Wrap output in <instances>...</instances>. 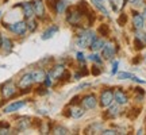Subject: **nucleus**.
<instances>
[{
  "label": "nucleus",
  "instance_id": "nucleus-16",
  "mask_svg": "<svg viewBox=\"0 0 146 135\" xmlns=\"http://www.w3.org/2000/svg\"><path fill=\"white\" fill-rule=\"evenodd\" d=\"M57 31H58V26H50L49 28H47V30H45V31H43V34L41 35V38L43 39V41L50 39V38H52V36L54 35V34H56Z\"/></svg>",
  "mask_w": 146,
  "mask_h": 135
},
{
  "label": "nucleus",
  "instance_id": "nucleus-33",
  "mask_svg": "<svg viewBox=\"0 0 146 135\" xmlns=\"http://www.w3.org/2000/svg\"><path fill=\"white\" fill-rule=\"evenodd\" d=\"M77 61L80 64H84V62H85V58H84V54H83V53H77Z\"/></svg>",
  "mask_w": 146,
  "mask_h": 135
},
{
  "label": "nucleus",
  "instance_id": "nucleus-31",
  "mask_svg": "<svg viewBox=\"0 0 146 135\" xmlns=\"http://www.w3.org/2000/svg\"><path fill=\"white\" fill-rule=\"evenodd\" d=\"M95 1H96V3H95V5L98 7V10H100V11H102V12H103V14H104V15H108V12H107V10H106L104 7H103V5L100 4V3H99V1H98V0H95Z\"/></svg>",
  "mask_w": 146,
  "mask_h": 135
},
{
  "label": "nucleus",
  "instance_id": "nucleus-24",
  "mask_svg": "<svg viewBox=\"0 0 146 135\" xmlns=\"http://www.w3.org/2000/svg\"><path fill=\"white\" fill-rule=\"evenodd\" d=\"M1 46L5 52H11L12 50V41L8 39V38H3V42H1Z\"/></svg>",
  "mask_w": 146,
  "mask_h": 135
},
{
  "label": "nucleus",
  "instance_id": "nucleus-37",
  "mask_svg": "<svg viewBox=\"0 0 146 135\" xmlns=\"http://www.w3.org/2000/svg\"><path fill=\"white\" fill-rule=\"evenodd\" d=\"M1 42H3V38H1V34H0V47H1Z\"/></svg>",
  "mask_w": 146,
  "mask_h": 135
},
{
  "label": "nucleus",
  "instance_id": "nucleus-13",
  "mask_svg": "<svg viewBox=\"0 0 146 135\" xmlns=\"http://www.w3.org/2000/svg\"><path fill=\"white\" fill-rule=\"evenodd\" d=\"M70 112H69V116H72L74 119H78V118H81L84 114H85V111H84V107H77V105H73L72 108L69 109Z\"/></svg>",
  "mask_w": 146,
  "mask_h": 135
},
{
  "label": "nucleus",
  "instance_id": "nucleus-20",
  "mask_svg": "<svg viewBox=\"0 0 146 135\" xmlns=\"http://www.w3.org/2000/svg\"><path fill=\"white\" fill-rule=\"evenodd\" d=\"M30 120L31 119H30L29 116H22V118H19V119H18V128H19V130L27 128V127L30 126V123H31Z\"/></svg>",
  "mask_w": 146,
  "mask_h": 135
},
{
  "label": "nucleus",
  "instance_id": "nucleus-8",
  "mask_svg": "<svg viewBox=\"0 0 146 135\" xmlns=\"http://www.w3.org/2000/svg\"><path fill=\"white\" fill-rule=\"evenodd\" d=\"M115 53H116V47H115V45L112 42L104 43V46H103V58L111 60L115 56Z\"/></svg>",
  "mask_w": 146,
  "mask_h": 135
},
{
  "label": "nucleus",
  "instance_id": "nucleus-5",
  "mask_svg": "<svg viewBox=\"0 0 146 135\" xmlns=\"http://www.w3.org/2000/svg\"><path fill=\"white\" fill-rule=\"evenodd\" d=\"M8 28H10L12 32L18 34V35H23V34L26 32V30H27V23L26 22H22V21L21 22H15V23L10 24Z\"/></svg>",
  "mask_w": 146,
  "mask_h": 135
},
{
  "label": "nucleus",
  "instance_id": "nucleus-35",
  "mask_svg": "<svg viewBox=\"0 0 146 135\" xmlns=\"http://www.w3.org/2000/svg\"><path fill=\"white\" fill-rule=\"evenodd\" d=\"M118 66H119V62H118V61H114V64H112V74H115V73H116Z\"/></svg>",
  "mask_w": 146,
  "mask_h": 135
},
{
  "label": "nucleus",
  "instance_id": "nucleus-3",
  "mask_svg": "<svg viewBox=\"0 0 146 135\" xmlns=\"http://www.w3.org/2000/svg\"><path fill=\"white\" fill-rule=\"evenodd\" d=\"M16 93V85L14 84V81H7V83L1 87V95L4 99H11L14 97Z\"/></svg>",
  "mask_w": 146,
  "mask_h": 135
},
{
  "label": "nucleus",
  "instance_id": "nucleus-9",
  "mask_svg": "<svg viewBox=\"0 0 146 135\" xmlns=\"http://www.w3.org/2000/svg\"><path fill=\"white\" fill-rule=\"evenodd\" d=\"M33 7H34V14L36 16H42L45 15V3H43V0H34L33 1Z\"/></svg>",
  "mask_w": 146,
  "mask_h": 135
},
{
  "label": "nucleus",
  "instance_id": "nucleus-12",
  "mask_svg": "<svg viewBox=\"0 0 146 135\" xmlns=\"http://www.w3.org/2000/svg\"><path fill=\"white\" fill-rule=\"evenodd\" d=\"M133 24L137 30H139L143 27L145 24V18L142 16V14H138V12H134V15H133Z\"/></svg>",
  "mask_w": 146,
  "mask_h": 135
},
{
  "label": "nucleus",
  "instance_id": "nucleus-1",
  "mask_svg": "<svg viewBox=\"0 0 146 135\" xmlns=\"http://www.w3.org/2000/svg\"><path fill=\"white\" fill-rule=\"evenodd\" d=\"M96 38L95 36V32L92 31H84L83 34H80L77 38V46L81 47V49H85V47H89L91 43L94 42V39Z\"/></svg>",
  "mask_w": 146,
  "mask_h": 135
},
{
  "label": "nucleus",
  "instance_id": "nucleus-19",
  "mask_svg": "<svg viewBox=\"0 0 146 135\" xmlns=\"http://www.w3.org/2000/svg\"><path fill=\"white\" fill-rule=\"evenodd\" d=\"M118 77H119L120 80H127V78H130V80H134V81H137V83H141V84L145 83L143 80H141V78L135 77L134 74H131V73H127V72H122V73H119V74H118Z\"/></svg>",
  "mask_w": 146,
  "mask_h": 135
},
{
  "label": "nucleus",
  "instance_id": "nucleus-29",
  "mask_svg": "<svg viewBox=\"0 0 146 135\" xmlns=\"http://www.w3.org/2000/svg\"><path fill=\"white\" fill-rule=\"evenodd\" d=\"M118 23L119 26H125L127 23V14H120V16L118 18Z\"/></svg>",
  "mask_w": 146,
  "mask_h": 135
},
{
  "label": "nucleus",
  "instance_id": "nucleus-39",
  "mask_svg": "<svg viewBox=\"0 0 146 135\" xmlns=\"http://www.w3.org/2000/svg\"><path fill=\"white\" fill-rule=\"evenodd\" d=\"M0 16H1V12H0Z\"/></svg>",
  "mask_w": 146,
  "mask_h": 135
},
{
  "label": "nucleus",
  "instance_id": "nucleus-22",
  "mask_svg": "<svg viewBox=\"0 0 146 135\" xmlns=\"http://www.w3.org/2000/svg\"><path fill=\"white\" fill-rule=\"evenodd\" d=\"M103 131V126L102 123H96V124H91L85 130V134H96V132H102Z\"/></svg>",
  "mask_w": 146,
  "mask_h": 135
},
{
  "label": "nucleus",
  "instance_id": "nucleus-15",
  "mask_svg": "<svg viewBox=\"0 0 146 135\" xmlns=\"http://www.w3.org/2000/svg\"><path fill=\"white\" fill-rule=\"evenodd\" d=\"M31 74H33V78H34V83H42L46 78V73L42 69H36V70L31 72Z\"/></svg>",
  "mask_w": 146,
  "mask_h": 135
},
{
  "label": "nucleus",
  "instance_id": "nucleus-18",
  "mask_svg": "<svg viewBox=\"0 0 146 135\" xmlns=\"http://www.w3.org/2000/svg\"><path fill=\"white\" fill-rule=\"evenodd\" d=\"M103 46H104V41L103 39H100V38H95L94 42L91 43V50L92 52H99V50H102L103 49Z\"/></svg>",
  "mask_w": 146,
  "mask_h": 135
},
{
  "label": "nucleus",
  "instance_id": "nucleus-6",
  "mask_svg": "<svg viewBox=\"0 0 146 135\" xmlns=\"http://www.w3.org/2000/svg\"><path fill=\"white\" fill-rule=\"evenodd\" d=\"M34 83V78H33V74L31 73H26V74H23L19 80V83H18V87L21 89H27L30 88Z\"/></svg>",
  "mask_w": 146,
  "mask_h": 135
},
{
  "label": "nucleus",
  "instance_id": "nucleus-4",
  "mask_svg": "<svg viewBox=\"0 0 146 135\" xmlns=\"http://www.w3.org/2000/svg\"><path fill=\"white\" fill-rule=\"evenodd\" d=\"M81 104L85 109H94L96 105H98V100H96V96L94 93L85 95L81 100Z\"/></svg>",
  "mask_w": 146,
  "mask_h": 135
},
{
  "label": "nucleus",
  "instance_id": "nucleus-30",
  "mask_svg": "<svg viewBox=\"0 0 146 135\" xmlns=\"http://www.w3.org/2000/svg\"><path fill=\"white\" fill-rule=\"evenodd\" d=\"M89 60L94 61V62H96V64H102V60H100V57L98 54H91V56H89Z\"/></svg>",
  "mask_w": 146,
  "mask_h": 135
},
{
  "label": "nucleus",
  "instance_id": "nucleus-21",
  "mask_svg": "<svg viewBox=\"0 0 146 135\" xmlns=\"http://www.w3.org/2000/svg\"><path fill=\"white\" fill-rule=\"evenodd\" d=\"M119 114H120L119 104H118V105H110L108 111L106 112V116H107V118H116Z\"/></svg>",
  "mask_w": 146,
  "mask_h": 135
},
{
  "label": "nucleus",
  "instance_id": "nucleus-2",
  "mask_svg": "<svg viewBox=\"0 0 146 135\" xmlns=\"http://www.w3.org/2000/svg\"><path fill=\"white\" fill-rule=\"evenodd\" d=\"M114 100V92L111 89L106 88L104 91H102V93H100V105L102 107H110Z\"/></svg>",
  "mask_w": 146,
  "mask_h": 135
},
{
  "label": "nucleus",
  "instance_id": "nucleus-36",
  "mask_svg": "<svg viewBox=\"0 0 146 135\" xmlns=\"http://www.w3.org/2000/svg\"><path fill=\"white\" fill-rule=\"evenodd\" d=\"M142 16H143V18H146V5H145V8H143V12H142Z\"/></svg>",
  "mask_w": 146,
  "mask_h": 135
},
{
  "label": "nucleus",
  "instance_id": "nucleus-11",
  "mask_svg": "<svg viewBox=\"0 0 146 135\" xmlns=\"http://www.w3.org/2000/svg\"><path fill=\"white\" fill-rule=\"evenodd\" d=\"M26 105V101H15V103L10 104V105H7L4 108V112L5 114H11V112H15V111H19L22 107H25Z\"/></svg>",
  "mask_w": 146,
  "mask_h": 135
},
{
  "label": "nucleus",
  "instance_id": "nucleus-40",
  "mask_svg": "<svg viewBox=\"0 0 146 135\" xmlns=\"http://www.w3.org/2000/svg\"><path fill=\"white\" fill-rule=\"evenodd\" d=\"M98 1H100V0H98Z\"/></svg>",
  "mask_w": 146,
  "mask_h": 135
},
{
  "label": "nucleus",
  "instance_id": "nucleus-7",
  "mask_svg": "<svg viewBox=\"0 0 146 135\" xmlns=\"http://www.w3.org/2000/svg\"><path fill=\"white\" fill-rule=\"evenodd\" d=\"M114 99H115V101H116V104H119V105H125V104H127V101H129V97H127L126 92L120 88L115 89Z\"/></svg>",
  "mask_w": 146,
  "mask_h": 135
},
{
  "label": "nucleus",
  "instance_id": "nucleus-38",
  "mask_svg": "<svg viewBox=\"0 0 146 135\" xmlns=\"http://www.w3.org/2000/svg\"><path fill=\"white\" fill-rule=\"evenodd\" d=\"M0 105H1V100H0Z\"/></svg>",
  "mask_w": 146,
  "mask_h": 135
},
{
  "label": "nucleus",
  "instance_id": "nucleus-28",
  "mask_svg": "<svg viewBox=\"0 0 146 135\" xmlns=\"http://www.w3.org/2000/svg\"><path fill=\"white\" fill-rule=\"evenodd\" d=\"M134 45H135V49H138V50H141V49H143V47H145V41H142L141 38H137V36H135V41H134Z\"/></svg>",
  "mask_w": 146,
  "mask_h": 135
},
{
  "label": "nucleus",
  "instance_id": "nucleus-17",
  "mask_svg": "<svg viewBox=\"0 0 146 135\" xmlns=\"http://www.w3.org/2000/svg\"><path fill=\"white\" fill-rule=\"evenodd\" d=\"M66 8H68V1L66 0H58L57 3H56V12H57L58 15L64 14L66 11Z\"/></svg>",
  "mask_w": 146,
  "mask_h": 135
},
{
  "label": "nucleus",
  "instance_id": "nucleus-27",
  "mask_svg": "<svg viewBox=\"0 0 146 135\" xmlns=\"http://www.w3.org/2000/svg\"><path fill=\"white\" fill-rule=\"evenodd\" d=\"M27 28L30 30V32H34L36 30V22L34 21V18L29 19V22H27Z\"/></svg>",
  "mask_w": 146,
  "mask_h": 135
},
{
  "label": "nucleus",
  "instance_id": "nucleus-23",
  "mask_svg": "<svg viewBox=\"0 0 146 135\" xmlns=\"http://www.w3.org/2000/svg\"><path fill=\"white\" fill-rule=\"evenodd\" d=\"M125 1L126 0H111L112 10H114L115 12H119L120 10H123V7H125Z\"/></svg>",
  "mask_w": 146,
  "mask_h": 135
},
{
  "label": "nucleus",
  "instance_id": "nucleus-10",
  "mask_svg": "<svg viewBox=\"0 0 146 135\" xmlns=\"http://www.w3.org/2000/svg\"><path fill=\"white\" fill-rule=\"evenodd\" d=\"M65 74V68L64 65H56V66L52 69V72H50V77L53 80H60V78H62V76Z\"/></svg>",
  "mask_w": 146,
  "mask_h": 135
},
{
  "label": "nucleus",
  "instance_id": "nucleus-14",
  "mask_svg": "<svg viewBox=\"0 0 146 135\" xmlns=\"http://www.w3.org/2000/svg\"><path fill=\"white\" fill-rule=\"evenodd\" d=\"M22 8H23V14H25V16H26L27 19H31V18H34V7H33V4H30V3H22Z\"/></svg>",
  "mask_w": 146,
  "mask_h": 135
},
{
  "label": "nucleus",
  "instance_id": "nucleus-25",
  "mask_svg": "<svg viewBox=\"0 0 146 135\" xmlns=\"http://www.w3.org/2000/svg\"><path fill=\"white\" fill-rule=\"evenodd\" d=\"M53 134H57V135L64 134V135H66V134H69V131L66 130L65 127H62V126H57V127H54V128H53Z\"/></svg>",
  "mask_w": 146,
  "mask_h": 135
},
{
  "label": "nucleus",
  "instance_id": "nucleus-26",
  "mask_svg": "<svg viewBox=\"0 0 146 135\" xmlns=\"http://www.w3.org/2000/svg\"><path fill=\"white\" fill-rule=\"evenodd\" d=\"M98 32H99L100 35H103V36H107L110 34V28L107 24H100L99 28H98Z\"/></svg>",
  "mask_w": 146,
  "mask_h": 135
},
{
  "label": "nucleus",
  "instance_id": "nucleus-32",
  "mask_svg": "<svg viewBox=\"0 0 146 135\" xmlns=\"http://www.w3.org/2000/svg\"><path fill=\"white\" fill-rule=\"evenodd\" d=\"M100 134H103V135H115V134H119L116 130H103Z\"/></svg>",
  "mask_w": 146,
  "mask_h": 135
},
{
  "label": "nucleus",
  "instance_id": "nucleus-34",
  "mask_svg": "<svg viewBox=\"0 0 146 135\" xmlns=\"http://www.w3.org/2000/svg\"><path fill=\"white\" fill-rule=\"evenodd\" d=\"M100 73H102V70L99 69V66H94V68H92V74H95V76H99Z\"/></svg>",
  "mask_w": 146,
  "mask_h": 135
}]
</instances>
